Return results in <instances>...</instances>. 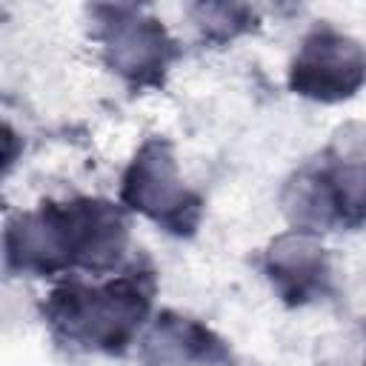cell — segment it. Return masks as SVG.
Here are the masks:
<instances>
[{
    "instance_id": "cell-1",
    "label": "cell",
    "mask_w": 366,
    "mask_h": 366,
    "mask_svg": "<svg viewBox=\"0 0 366 366\" xmlns=\"http://www.w3.org/2000/svg\"><path fill=\"white\" fill-rule=\"evenodd\" d=\"M152 295L154 277L143 269H129L100 286L66 280L49 295L43 315L63 340L120 355L140 332L152 309Z\"/></svg>"
},
{
    "instance_id": "cell-2",
    "label": "cell",
    "mask_w": 366,
    "mask_h": 366,
    "mask_svg": "<svg viewBox=\"0 0 366 366\" xmlns=\"http://www.w3.org/2000/svg\"><path fill=\"white\" fill-rule=\"evenodd\" d=\"M283 212L295 232L306 234L366 223V160L340 157L295 174L283 192Z\"/></svg>"
},
{
    "instance_id": "cell-3",
    "label": "cell",
    "mask_w": 366,
    "mask_h": 366,
    "mask_svg": "<svg viewBox=\"0 0 366 366\" xmlns=\"http://www.w3.org/2000/svg\"><path fill=\"white\" fill-rule=\"evenodd\" d=\"M120 200L166 226L172 234H189L200 220V200L180 183L174 152L160 137L146 140L134 154L123 174Z\"/></svg>"
},
{
    "instance_id": "cell-4",
    "label": "cell",
    "mask_w": 366,
    "mask_h": 366,
    "mask_svg": "<svg viewBox=\"0 0 366 366\" xmlns=\"http://www.w3.org/2000/svg\"><path fill=\"white\" fill-rule=\"evenodd\" d=\"M94 14L106 63L134 86H157L177 54L166 29L132 6H97Z\"/></svg>"
},
{
    "instance_id": "cell-5",
    "label": "cell",
    "mask_w": 366,
    "mask_h": 366,
    "mask_svg": "<svg viewBox=\"0 0 366 366\" xmlns=\"http://www.w3.org/2000/svg\"><path fill=\"white\" fill-rule=\"evenodd\" d=\"M366 83V51L352 37L320 26L315 29L289 69V86L295 94L337 103L352 97Z\"/></svg>"
},
{
    "instance_id": "cell-6",
    "label": "cell",
    "mask_w": 366,
    "mask_h": 366,
    "mask_svg": "<svg viewBox=\"0 0 366 366\" xmlns=\"http://www.w3.org/2000/svg\"><path fill=\"white\" fill-rule=\"evenodd\" d=\"M57 214L69 269H89L100 274L120 263L129 243V229L114 203L77 197L57 203Z\"/></svg>"
},
{
    "instance_id": "cell-7",
    "label": "cell",
    "mask_w": 366,
    "mask_h": 366,
    "mask_svg": "<svg viewBox=\"0 0 366 366\" xmlns=\"http://www.w3.org/2000/svg\"><path fill=\"white\" fill-rule=\"evenodd\" d=\"M266 272L280 297L292 306L320 297L329 286L326 249L306 232L280 234L266 252Z\"/></svg>"
},
{
    "instance_id": "cell-8",
    "label": "cell",
    "mask_w": 366,
    "mask_h": 366,
    "mask_svg": "<svg viewBox=\"0 0 366 366\" xmlns=\"http://www.w3.org/2000/svg\"><path fill=\"white\" fill-rule=\"evenodd\" d=\"M226 366L232 363L229 349L206 326L163 312L143 340V366Z\"/></svg>"
},
{
    "instance_id": "cell-9",
    "label": "cell",
    "mask_w": 366,
    "mask_h": 366,
    "mask_svg": "<svg viewBox=\"0 0 366 366\" xmlns=\"http://www.w3.org/2000/svg\"><path fill=\"white\" fill-rule=\"evenodd\" d=\"M192 17L212 40H232L234 34L254 26V11L240 3H197Z\"/></svg>"
}]
</instances>
